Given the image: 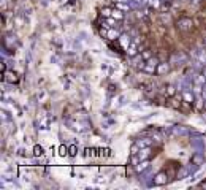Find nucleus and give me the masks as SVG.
<instances>
[{
	"label": "nucleus",
	"instance_id": "nucleus-26",
	"mask_svg": "<svg viewBox=\"0 0 206 190\" xmlns=\"http://www.w3.org/2000/svg\"><path fill=\"white\" fill-rule=\"evenodd\" d=\"M200 185H201V187H205V189H206V181H203V182H201Z\"/></svg>",
	"mask_w": 206,
	"mask_h": 190
},
{
	"label": "nucleus",
	"instance_id": "nucleus-27",
	"mask_svg": "<svg viewBox=\"0 0 206 190\" xmlns=\"http://www.w3.org/2000/svg\"><path fill=\"white\" fill-rule=\"evenodd\" d=\"M116 2H127V0H116Z\"/></svg>",
	"mask_w": 206,
	"mask_h": 190
},
{
	"label": "nucleus",
	"instance_id": "nucleus-13",
	"mask_svg": "<svg viewBox=\"0 0 206 190\" xmlns=\"http://www.w3.org/2000/svg\"><path fill=\"white\" fill-rule=\"evenodd\" d=\"M102 16L105 17V19H108V17H111V16H113V8H109V7H105L103 10H102Z\"/></svg>",
	"mask_w": 206,
	"mask_h": 190
},
{
	"label": "nucleus",
	"instance_id": "nucleus-23",
	"mask_svg": "<svg viewBox=\"0 0 206 190\" xmlns=\"http://www.w3.org/2000/svg\"><path fill=\"white\" fill-rule=\"evenodd\" d=\"M149 144H151V141H149V140H144V141H140V143H138V146H140V147H148Z\"/></svg>",
	"mask_w": 206,
	"mask_h": 190
},
{
	"label": "nucleus",
	"instance_id": "nucleus-28",
	"mask_svg": "<svg viewBox=\"0 0 206 190\" xmlns=\"http://www.w3.org/2000/svg\"><path fill=\"white\" fill-rule=\"evenodd\" d=\"M205 111H206V101H205Z\"/></svg>",
	"mask_w": 206,
	"mask_h": 190
},
{
	"label": "nucleus",
	"instance_id": "nucleus-21",
	"mask_svg": "<svg viewBox=\"0 0 206 190\" xmlns=\"http://www.w3.org/2000/svg\"><path fill=\"white\" fill-rule=\"evenodd\" d=\"M116 8H119V10H122V11H127L129 10V5H125L124 2H116Z\"/></svg>",
	"mask_w": 206,
	"mask_h": 190
},
{
	"label": "nucleus",
	"instance_id": "nucleus-3",
	"mask_svg": "<svg viewBox=\"0 0 206 190\" xmlns=\"http://www.w3.org/2000/svg\"><path fill=\"white\" fill-rule=\"evenodd\" d=\"M167 181H168V176L165 171H160V173L155 174V178H154V184L155 185H165L167 184Z\"/></svg>",
	"mask_w": 206,
	"mask_h": 190
},
{
	"label": "nucleus",
	"instance_id": "nucleus-24",
	"mask_svg": "<svg viewBox=\"0 0 206 190\" xmlns=\"http://www.w3.org/2000/svg\"><path fill=\"white\" fill-rule=\"evenodd\" d=\"M138 149H140V146L138 144H133V146H132V155H136V154H138Z\"/></svg>",
	"mask_w": 206,
	"mask_h": 190
},
{
	"label": "nucleus",
	"instance_id": "nucleus-14",
	"mask_svg": "<svg viewBox=\"0 0 206 190\" xmlns=\"http://www.w3.org/2000/svg\"><path fill=\"white\" fill-rule=\"evenodd\" d=\"M149 147H146V149H143V147H141V151H140V160H146V159H148V155H149Z\"/></svg>",
	"mask_w": 206,
	"mask_h": 190
},
{
	"label": "nucleus",
	"instance_id": "nucleus-22",
	"mask_svg": "<svg viewBox=\"0 0 206 190\" xmlns=\"http://www.w3.org/2000/svg\"><path fill=\"white\" fill-rule=\"evenodd\" d=\"M67 154H68V147L62 144L60 147H59V155H62V157H63V155H67Z\"/></svg>",
	"mask_w": 206,
	"mask_h": 190
},
{
	"label": "nucleus",
	"instance_id": "nucleus-16",
	"mask_svg": "<svg viewBox=\"0 0 206 190\" xmlns=\"http://www.w3.org/2000/svg\"><path fill=\"white\" fill-rule=\"evenodd\" d=\"M168 105L171 106V108H176V109H179L181 108V101H176L173 97H170V101H168Z\"/></svg>",
	"mask_w": 206,
	"mask_h": 190
},
{
	"label": "nucleus",
	"instance_id": "nucleus-6",
	"mask_svg": "<svg viewBox=\"0 0 206 190\" xmlns=\"http://www.w3.org/2000/svg\"><path fill=\"white\" fill-rule=\"evenodd\" d=\"M125 54L129 55V57H135V55H138V46H136V43H132L129 48L125 49Z\"/></svg>",
	"mask_w": 206,
	"mask_h": 190
},
{
	"label": "nucleus",
	"instance_id": "nucleus-5",
	"mask_svg": "<svg viewBox=\"0 0 206 190\" xmlns=\"http://www.w3.org/2000/svg\"><path fill=\"white\" fill-rule=\"evenodd\" d=\"M117 41H119V44L122 46V49H124V51H125V49L132 44V41H130V38H129L127 35H121V36L117 38Z\"/></svg>",
	"mask_w": 206,
	"mask_h": 190
},
{
	"label": "nucleus",
	"instance_id": "nucleus-17",
	"mask_svg": "<svg viewBox=\"0 0 206 190\" xmlns=\"http://www.w3.org/2000/svg\"><path fill=\"white\" fill-rule=\"evenodd\" d=\"M160 5H162V2H160V0H149V7H151V8H155V10H159Z\"/></svg>",
	"mask_w": 206,
	"mask_h": 190
},
{
	"label": "nucleus",
	"instance_id": "nucleus-11",
	"mask_svg": "<svg viewBox=\"0 0 206 190\" xmlns=\"http://www.w3.org/2000/svg\"><path fill=\"white\" fill-rule=\"evenodd\" d=\"M119 36H121V35H119V32L114 30V29H109L108 33H106V38H109V40H117Z\"/></svg>",
	"mask_w": 206,
	"mask_h": 190
},
{
	"label": "nucleus",
	"instance_id": "nucleus-15",
	"mask_svg": "<svg viewBox=\"0 0 206 190\" xmlns=\"http://www.w3.org/2000/svg\"><path fill=\"white\" fill-rule=\"evenodd\" d=\"M165 94L168 97H175L176 95V87L175 86H167V90H165Z\"/></svg>",
	"mask_w": 206,
	"mask_h": 190
},
{
	"label": "nucleus",
	"instance_id": "nucleus-25",
	"mask_svg": "<svg viewBox=\"0 0 206 190\" xmlns=\"http://www.w3.org/2000/svg\"><path fill=\"white\" fill-rule=\"evenodd\" d=\"M138 159H140V157H136V155H132V159H130V162H132V165H138V163H136V162H138Z\"/></svg>",
	"mask_w": 206,
	"mask_h": 190
},
{
	"label": "nucleus",
	"instance_id": "nucleus-4",
	"mask_svg": "<svg viewBox=\"0 0 206 190\" xmlns=\"http://www.w3.org/2000/svg\"><path fill=\"white\" fill-rule=\"evenodd\" d=\"M3 79H5L7 82L15 84V82H17V75L15 71H11V70H5V73H3Z\"/></svg>",
	"mask_w": 206,
	"mask_h": 190
},
{
	"label": "nucleus",
	"instance_id": "nucleus-12",
	"mask_svg": "<svg viewBox=\"0 0 206 190\" xmlns=\"http://www.w3.org/2000/svg\"><path fill=\"white\" fill-rule=\"evenodd\" d=\"M141 59H143V60L152 59V51H151V49H143V51H141Z\"/></svg>",
	"mask_w": 206,
	"mask_h": 190
},
{
	"label": "nucleus",
	"instance_id": "nucleus-2",
	"mask_svg": "<svg viewBox=\"0 0 206 190\" xmlns=\"http://www.w3.org/2000/svg\"><path fill=\"white\" fill-rule=\"evenodd\" d=\"M159 60L157 59H149V60H144V67H143V70L146 71V73H157V65H159Z\"/></svg>",
	"mask_w": 206,
	"mask_h": 190
},
{
	"label": "nucleus",
	"instance_id": "nucleus-8",
	"mask_svg": "<svg viewBox=\"0 0 206 190\" xmlns=\"http://www.w3.org/2000/svg\"><path fill=\"white\" fill-rule=\"evenodd\" d=\"M111 17H114L116 21H122L124 17H125V13H124L122 10H119V8L114 7V8H113V16H111Z\"/></svg>",
	"mask_w": 206,
	"mask_h": 190
},
{
	"label": "nucleus",
	"instance_id": "nucleus-9",
	"mask_svg": "<svg viewBox=\"0 0 206 190\" xmlns=\"http://www.w3.org/2000/svg\"><path fill=\"white\" fill-rule=\"evenodd\" d=\"M148 166H149V160H148V159H146V160H141L138 165H135V171H136V173H141V171H144L146 168H148Z\"/></svg>",
	"mask_w": 206,
	"mask_h": 190
},
{
	"label": "nucleus",
	"instance_id": "nucleus-20",
	"mask_svg": "<svg viewBox=\"0 0 206 190\" xmlns=\"http://www.w3.org/2000/svg\"><path fill=\"white\" fill-rule=\"evenodd\" d=\"M201 162H203V157H201V155H198V154H197V155H194V157H192V163H195V165H200Z\"/></svg>",
	"mask_w": 206,
	"mask_h": 190
},
{
	"label": "nucleus",
	"instance_id": "nucleus-7",
	"mask_svg": "<svg viewBox=\"0 0 206 190\" xmlns=\"http://www.w3.org/2000/svg\"><path fill=\"white\" fill-rule=\"evenodd\" d=\"M182 101H186V103H189V105H194V103H195V97H194V94L186 90L184 94H182Z\"/></svg>",
	"mask_w": 206,
	"mask_h": 190
},
{
	"label": "nucleus",
	"instance_id": "nucleus-19",
	"mask_svg": "<svg viewBox=\"0 0 206 190\" xmlns=\"http://www.w3.org/2000/svg\"><path fill=\"white\" fill-rule=\"evenodd\" d=\"M78 154V147L75 144H71L70 147H68V155H71V157H75Z\"/></svg>",
	"mask_w": 206,
	"mask_h": 190
},
{
	"label": "nucleus",
	"instance_id": "nucleus-18",
	"mask_svg": "<svg viewBox=\"0 0 206 190\" xmlns=\"http://www.w3.org/2000/svg\"><path fill=\"white\" fill-rule=\"evenodd\" d=\"M33 155H36V157H40V155H43V147H41V146H38V144H36V146L33 147Z\"/></svg>",
	"mask_w": 206,
	"mask_h": 190
},
{
	"label": "nucleus",
	"instance_id": "nucleus-1",
	"mask_svg": "<svg viewBox=\"0 0 206 190\" xmlns=\"http://www.w3.org/2000/svg\"><path fill=\"white\" fill-rule=\"evenodd\" d=\"M176 27L179 32H190L194 29V21H192L190 17H181V19L176 22Z\"/></svg>",
	"mask_w": 206,
	"mask_h": 190
},
{
	"label": "nucleus",
	"instance_id": "nucleus-10",
	"mask_svg": "<svg viewBox=\"0 0 206 190\" xmlns=\"http://www.w3.org/2000/svg\"><path fill=\"white\" fill-rule=\"evenodd\" d=\"M168 71V63L167 62H160L157 65V75H163V73Z\"/></svg>",
	"mask_w": 206,
	"mask_h": 190
}]
</instances>
